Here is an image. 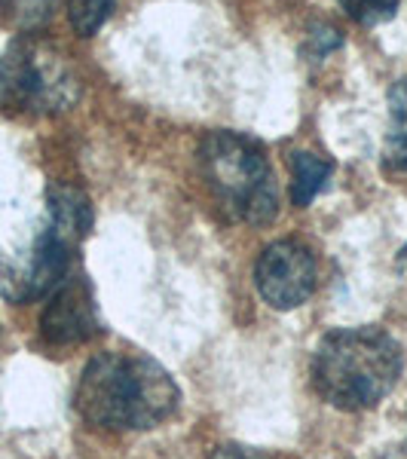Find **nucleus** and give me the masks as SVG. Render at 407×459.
<instances>
[{
	"mask_svg": "<svg viewBox=\"0 0 407 459\" xmlns=\"http://www.w3.org/2000/svg\"><path fill=\"white\" fill-rule=\"evenodd\" d=\"M181 389L175 377L144 352H101L83 368L74 392L77 413L108 432H144L178 411Z\"/></svg>",
	"mask_w": 407,
	"mask_h": 459,
	"instance_id": "obj_1",
	"label": "nucleus"
},
{
	"mask_svg": "<svg viewBox=\"0 0 407 459\" xmlns=\"http://www.w3.org/2000/svg\"><path fill=\"white\" fill-rule=\"evenodd\" d=\"M404 355L383 328H340L319 340L313 352V386L340 411H371L402 380Z\"/></svg>",
	"mask_w": 407,
	"mask_h": 459,
	"instance_id": "obj_2",
	"label": "nucleus"
},
{
	"mask_svg": "<svg viewBox=\"0 0 407 459\" xmlns=\"http://www.w3.org/2000/svg\"><path fill=\"white\" fill-rule=\"evenodd\" d=\"M92 227V205L83 190L71 184H49L47 221L37 233L25 264L0 261V294L13 303H28L56 291L77 266L80 242Z\"/></svg>",
	"mask_w": 407,
	"mask_h": 459,
	"instance_id": "obj_3",
	"label": "nucleus"
},
{
	"mask_svg": "<svg viewBox=\"0 0 407 459\" xmlns=\"http://www.w3.org/2000/svg\"><path fill=\"white\" fill-rule=\"evenodd\" d=\"M199 162L214 199L233 221L264 227L279 212V184L266 151L242 132H212L199 144Z\"/></svg>",
	"mask_w": 407,
	"mask_h": 459,
	"instance_id": "obj_4",
	"label": "nucleus"
},
{
	"mask_svg": "<svg viewBox=\"0 0 407 459\" xmlns=\"http://www.w3.org/2000/svg\"><path fill=\"white\" fill-rule=\"evenodd\" d=\"M80 99V77L68 56L34 37L0 53V114L56 117Z\"/></svg>",
	"mask_w": 407,
	"mask_h": 459,
	"instance_id": "obj_5",
	"label": "nucleus"
},
{
	"mask_svg": "<svg viewBox=\"0 0 407 459\" xmlns=\"http://www.w3.org/2000/svg\"><path fill=\"white\" fill-rule=\"evenodd\" d=\"M255 285L273 309H298L316 291V257L298 239H279L261 251Z\"/></svg>",
	"mask_w": 407,
	"mask_h": 459,
	"instance_id": "obj_6",
	"label": "nucleus"
},
{
	"mask_svg": "<svg viewBox=\"0 0 407 459\" xmlns=\"http://www.w3.org/2000/svg\"><path fill=\"white\" fill-rule=\"evenodd\" d=\"M99 309L92 300V285L80 270H74L56 291L47 294L40 316V334L49 346H77L95 337Z\"/></svg>",
	"mask_w": 407,
	"mask_h": 459,
	"instance_id": "obj_7",
	"label": "nucleus"
},
{
	"mask_svg": "<svg viewBox=\"0 0 407 459\" xmlns=\"http://www.w3.org/2000/svg\"><path fill=\"white\" fill-rule=\"evenodd\" d=\"M331 175H334V166L325 157L309 151H298L291 157V203L298 209H307L328 187Z\"/></svg>",
	"mask_w": 407,
	"mask_h": 459,
	"instance_id": "obj_8",
	"label": "nucleus"
},
{
	"mask_svg": "<svg viewBox=\"0 0 407 459\" xmlns=\"http://www.w3.org/2000/svg\"><path fill=\"white\" fill-rule=\"evenodd\" d=\"M386 162L398 172H407V77L398 80L389 92V120H386Z\"/></svg>",
	"mask_w": 407,
	"mask_h": 459,
	"instance_id": "obj_9",
	"label": "nucleus"
},
{
	"mask_svg": "<svg viewBox=\"0 0 407 459\" xmlns=\"http://www.w3.org/2000/svg\"><path fill=\"white\" fill-rule=\"evenodd\" d=\"M58 0H0V22L16 31H37L53 19Z\"/></svg>",
	"mask_w": 407,
	"mask_h": 459,
	"instance_id": "obj_10",
	"label": "nucleus"
},
{
	"mask_svg": "<svg viewBox=\"0 0 407 459\" xmlns=\"http://www.w3.org/2000/svg\"><path fill=\"white\" fill-rule=\"evenodd\" d=\"M117 0H68V19L80 37H92L114 13Z\"/></svg>",
	"mask_w": 407,
	"mask_h": 459,
	"instance_id": "obj_11",
	"label": "nucleus"
},
{
	"mask_svg": "<svg viewBox=\"0 0 407 459\" xmlns=\"http://www.w3.org/2000/svg\"><path fill=\"white\" fill-rule=\"evenodd\" d=\"M398 6H402V0H340V10L365 28H377L395 19Z\"/></svg>",
	"mask_w": 407,
	"mask_h": 459,
	"instance_id": "obj_12",
	"label": "nucleus"
},
{
	"mask_svg": "<svg viewBox=\"0 0 407 459\" xmlns=\"http://www.w3.org/2000/svg\"><path fill=\"white\" fill-rule=\"evenodd\" d=\"M209 459H273L266 450H257V447H246V444H224L218 447Z\"/></svg>",
	"mask_w": 407,
	"mask_h": 459,
	"instance_id": "obj_13",
	"label": "nucleus"
},
{
	"mask_svg": "<svg viewBox=\"0 0 407 459\" xmlns=\"http://www.w3.org/2000/svg\"><path fill=\"white\" fill-rule=\"evenodd\" d=\"M313 43H319V56H328L331 49L340 47V34L334 31V28H319L313 37H309Z\"/></svg>",
	"mask_w": 407,
	"mask_h": 459,
	"instance_id": "obj_14",
	"label": "nucleus"
},
{
	"mask_svg": "<svg viewBox=\"0 0 407 459\" xmlns=\"http://www.w3.org/2000/svg\"><path fill=\"white\" fill-rule=\"evenodd\" d=\"M402 261H404V264H407V246H404V248H402Z\"/></svg>",
	"mask_w": 407,
	"mask_h": 459,
	"instance_id": "obj_15",
	"label": "nucleus"
}]
</instances>
